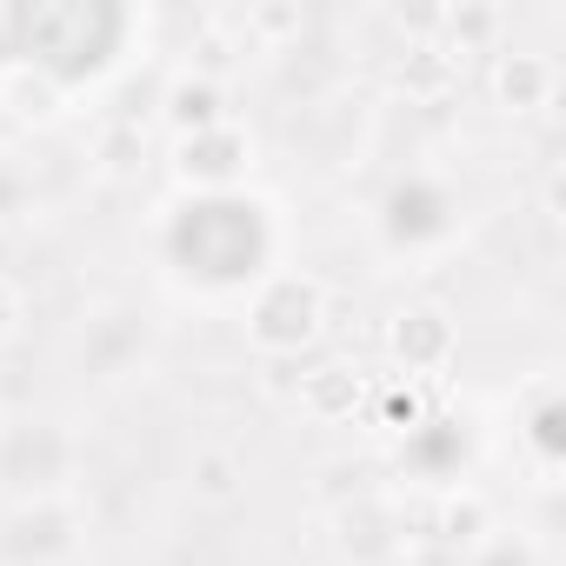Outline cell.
Listing matches in <instances>:
<instances>
[{"instance_id":"cell-1","label":"cell","mask_w":566,"mask_h":566,"mask_svg":"<svg viewBox=\"0 0 566 566\" xmlns=\"http://www.w3.org/2000/svg\"><path fill=\"white\" fill-rule=\"evenodd\" d=\"M321 314H327L321 280L280 273V280H266L260 301H253V347H260V354H301V347L321 334Z\"/></svg>"},{"instance_id":"cell-2","label":"cell","mask_w":566,"mask_h":566,"mask_svg":"<svg viewBox=\"0 0 566 566\" xmlns=\"http://www.w3.org/2000/svg\"><path fill=\"white\" fill-rule=\"evenodd\" d=\"M394 347H400V360H407V367H440V360H447V347H453V327H447L433 307H420V314H400Z\"/></svg>"}]
</instances>
